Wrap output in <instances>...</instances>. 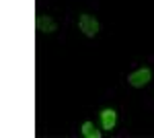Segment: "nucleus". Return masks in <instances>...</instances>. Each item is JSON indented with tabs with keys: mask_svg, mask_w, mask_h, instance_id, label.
I'll return each mask as SVG.
<instances>
[{
	"mask_svg": "<svg viewBox=\"0 0 154 138\" xmlns=\"http://www.w3.org/2000/svg\"><path fill=\"white\" fill-rule=\"evenodd\" d=\"M78 29L82 31L86 37H95L97 33H99V21H97L95 17H91V14H86V12H82L80 17H78Z\"/></svg>",
	"mask_w": 154,
	"mask_h": 138,
	"instance_id": "obj_1",
	"label": "nucleus"
},
{
	"mask_svg": "<svg viewBox=\"0 0 154 138\" xmlns=\"http://www.w3.org/2000/svg\"><path fill=\"white\" fill-rule=\"evenodd\" d=\"M152 81V70L150 68H138V70H134L130 76H128V82H130L131 87H136V89H140V87H146L148 82Z\"/></svg>",
	"mask_w": 154,
	"mask_h": 138,
	"instance_id": "obj_2",
	"label": "nucleus"
},
{
	"mask_svg": "<svg viewBox=\"0 0 154 138\" xmlns=\"http://www.w3.org/2000/svg\"><path fill=\"white\" fill-rule=\"evenodd\" d=\"M99 115H101V128H103V132H111L115 128V124H117V111L111 109V107H105Z\"/></svg>",
	"mask_w": 154,
	"mask_h": 138,
	"instance_id": "obj_3",
	"label": "nucleus"
},
{
	"mask_svg": "<svg viewBox=\"0 0 154 138\" xmlns=\"http://www.w3.org/2000/svg\"><path fill=\"white\" fill-rule=\"evenodd\" d=\"M80 132H82L84 138H101L103 136V130H99L93 122H84L80 126Z\"/></svg>",
	"mask_w": 154,
	"mask_h": 138,
	"instance_id": "obj_4",
	"label": "nucleus"
},
{
	"mask_svg": "<svg viewBox=\"0 0 154 138\" xmlns=\"http://www.w3.org/2000/svg\"><path fill=\"white\" fill-rule=\"evenodd\" d=\"M41 29H43V33H54L58 29V25H56V21L51 17H43L41 19Z\"/></svg>",
	"mask_w": 154,
	"mask_h": 138,
	"instance_id": "obj_5",
	"label": "nucleus"
}]
</instances>
